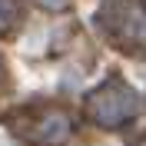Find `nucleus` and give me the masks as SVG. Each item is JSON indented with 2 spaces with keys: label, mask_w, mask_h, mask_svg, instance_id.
<instances>
[{
  "label": "nucleus",
  "mask_w": 146,
  "mask_h": 146,
  "mask_svg": "<svg viewBox=\"0 0 146 146\" xmlns=\"http://www.w3.org/2000/svg\"><path fill=\"white\" fill-rule=\"evenodd\" d=\"M136 113H139V93L126 80H119V76H110L106 83H100L86 96V116L96 126L116 129L123 123H129Z\"/></svg>",
  "instance_id": "nucleus-1"
},
{
  "label": "nucleus",
  "mask_w": 146,
  "mask_h": 146,
  "mask_svg": "<svg viewBox=\"0 0 146 146\" xmlns=\"http://www.w3.org/2000/svg\"><path fill=\"white\" fill-rule=\"evenodd\" d=\"M70 0H40V7H46V10H63Z\"/></svg>",
  "instance_id": "nucleus-5"
},
{
  "label": "nucleus",
  "mask_w": 146,
  "mask_h": 146,
  "mask_svg": "<svg viewBox=\"0 0 146 146\" xmlns=\"http://www.w3.org/2000/svg\"><path fill=\"white\" fill-rule=\"evenodd\" d=\"M96 23L119 50H139L146 43V13L129 0H106L96 13Z\"/></svg>",
  "instance_id": "nucleus-2"
},
{
  "label": "nucleus",
  "mask_w": 146,
  "mask_h": 146,
  "mask_svg": "<svg viewBox=\"0 0 146 146\" xmlns=\"http://www.w3.org/2000/svg\"><path fill=\"white\" fill-rule=\"evenodd\" d=\"M139 146H146V136H143V143H139Z\"/></svg>",
  "instance_id": "nucleus-6"
},
{
  "label": "nucleus",
  "mask_w": 146,
  "mask_h": 146,
  "mask_svg": "<svg viewBox=\"0 0 146 146\" xmlns=\"http://www.w3.org/2000/svg\"><path fill=\"white\" fill-rule=\"evenodd\" d=\"M17 20H20L17 0H0V33H3V30H10Z\"/></svg>",
  "instance_id": "nucleus-4"
},
{
  "label": "nucleus",
  "mask_w": 146,
  "mask_h": 146,
  "mask_svg": "<svg viewBox=\"0 0 146 146\" xmlns=\"http://www.w3.org/2000/svg\"><path fill=\"white\" fill-rule=\"evenodd\" d=\"M23 123L27 126H20V136L27 139V143H33V146H60L73 133L70 113L60 110V106H43V110H36V113H27Z\"/></svg>",
  "instance_id": "nucleus-3"
}]
</instances>
